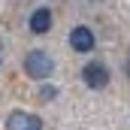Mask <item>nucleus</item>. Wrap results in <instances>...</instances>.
Returning <instances> with one entry per match:
<instances>
[{
  "label": "nucleus",
  "instance_id": "obj_7",
  "mask_svg": "<svg viewBox=\"0 0 130 130\" xmlns=\"http://www.w3.org/2000/svg\"><path fill=\"white\" fill-rule=\"evenodd\" d=\"M0 64H3V42H0Z\"/></svg>",
  "mask_w": 130,
  "mask_h": 130
},
{
  "label": "nucleus",
  "instance_id": "obj_3",
  "mask_svg": "<svg viewBox=\"0 0 130 130\" xmlns=\"http://www.w3.org/2000/svg\"><path fill=\"white\" fill-rule=\"evenodd\" d=\"M6 130H42V118L15 109V112L6 115Z\"/></svg>",
  "mask_w": 130,
  "mask_h": 130
},
{
  "label": "nucleus",
  "instance_id": "obj_6",
  "mask_svg": "<svg viewBox=\"0 0 130 130\" xmlns=\"http://www.w3.org/2000/svg\"><path fill=\"white\" fill-rule=\"evenodd\" d=\"M55 94H58V88H52V85H42L39 88V100H52Z\"/></svg>",
  "mask_w": 130,
  "mask_h": 130
},
{
  "label": "nucleus",
  "instance_id": "obj_1",
  "mask_svg": "<svg viewBox=\"0 0 130 130\" xmlns=\"http://www.w3.org/2000/svg\"><path fill=\"white\" fill-rule=\"evenodd\" d=\"M24 73L30 76V79H36V82H42V79H48L52 73H55V61L45 55V52H27L24 55Z\"/></svg>",
  "mask_w": 130,
  "mask_h": 130
},
{
  "label": "nucleus",
  "instance_id": "obj_2",
  "mask_svg": "<svg viewBox=\"0 0 130 130\" xmlns=\"http://www.w3.org/2000/svg\"><path fill=\"white\" fill-rule=\"evenodd\" d=\"M82 82H85L91 91L106 88V85H109V70H106V64H100V61L85 64V70H82Z\"/></svg>",
  "mask_w": 130,
  "mask_h": 130
},
{
  "label": "nucleus",
  "instance_id": "obj_4",
  "mask_svg": "<svg viewBox=\"0 0 130 130\" xmlns=\"http://www.w3.org/2000/svg\"><path fill=\"white\" fill-rule=\"evenodd\" d=\"M94 30L91 27H85V24H79V27H73L70 30V45H73V52H79V55H88L91 48H94Z\"/></svg>",
  "mask_w": 130,
  "mask_h": 130
},
{
  "label": "nucleus",
  "instance_id": "obj_5",
  "mask_svg": "<svg viewBox=\"0 0 130 130\" xmlns=\"http://www.w3.org/2000/svg\"><path fill=\"white\" fill-rule=\"evenodd\" d=\"M48 27H52V9H48V6L33 9V15H30V30H33V33H48Z\"/></svg>",
  "mask_w": 130,
  "mask_h": 130
}]
</instances>
